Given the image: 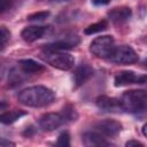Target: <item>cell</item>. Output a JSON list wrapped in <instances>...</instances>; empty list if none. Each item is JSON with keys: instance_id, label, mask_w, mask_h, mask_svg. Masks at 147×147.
<instances>
[{"instance_id": "7", "label": "cell", "mask_w": 147, "mask_h": 147, "mask_svg": "<svg viewBox=\"0 0 147 147\" xmlns=\"http://www.w3.org/2000/svg\"><path fill=\"white\" fill-rule=\"evenodd\" d=\"M114 83H115V86H117V87L132 85V84H145L146 76L137 75L133 71H121L115 76Z\"/></svg>"}, {"instance_id": "20", "label": "cell", "mask_w": 147, "mask_h": 147, "mask_svg": "<svg viewBox=\"0 0 147 147\" xmlns=\"http://www.w3.org/2000/svg\"><path fill=\"white\" fill-rule=\"evenodd\" d=\"M62 116L64 118L65 122H70V121H75L77 118V114H76V110L71 107V106H67L63 108L62 110Z\"/></svg>"}, {"instance_id": "29", "label": "cell", "mask_w": 147, "mask_h": 147, "mask_svg": "<svg viewBox=\"0 0 147 147\" xmlns=\"http://www.w3.org/2000/svg\"><path fill=\"white\" fill-rule=\"evenodd\" d=\"M17 1H20V0H16V2H17Z\"/></svg>"}, {"instance_id": "2", "label": "cell", "mask_w": 147, "mask_h": 147, "mask_svg": "<svg viewBox=\"0 0 147 147\" xmlns=\"http://www.w3.org/2000/svg\"><path fill=\"white\" fill-rule=\"evenodd\" d=\"M123 111L132 114H144L147 107L146 92L144 90H131L123 93L119 99Z\"/></svg>"}, {"instance_id": "8", "label": "cell", "mask_w": 147, "mask_h": 147, "mask_svg": "<svg viewBox=\"0 0 147 147\" xmlns=\"http://www.w3.org/2000/svg\"><path fill=\"white\" fill-rule=\"evenodd\" d=\"M94 130L101 133L106 138H113L121 132L122 124L114 119H105V121L98 122L94 125Z\"/></svg>"}, {"instance_id": "11", "label": "cell", "mask_w": 147, "mask_h": 147, "mask_svg": "<svg viewBox=\"0 0 147 147\" xmlns=\"http://www.w3.org/2000/svg\"><path fill=\"white\" fill-rule=\"evenodd\" d=\"M47 30H48L47 26H40V25L26 26L22 30L21 37L26 42H33V41L42 38L47 33Z\"/></svg>"}, {"instance_id": "25", "label": "cell", "mask_w": 147, "mask_h": 147, "mask_svg": "<svg viewBox=\"0 0 147 147\" xmlns=\"http://www.w3.org/2000/svg\"><path fill=\"white\" fill-rule=\"evenodd\" d=\"M94 6H106L110 2V0H92Z\"/></svg>"}, {"instance_id": "14", "label": "cell", "mask_w": 147, "mask_h": 147, "mask_svg": "<svg viewBox=\"0 0 147 147\" xmlns=\"http://www.w3.org/2000/svg\"><path fill=\"white\" fill-rule=\"evenodd\" d=\"M92 76H93V69H92L88 64L82 63V64L76 69L75 75H74V82H75L76 87L82 86L83 84H85Z\"/></svg>"}, {"instance_id": "9", "label": "cell", "mask_w": 147, "mask_h": 147, "mask_svg": "<svg viewBox=\"0 0 147 147\" xmlns=\"http://www.w3.org/2000/svg\"><path fill=\"white\" fill-rule=\"evenodd\" d=\"M79 44V38L77 34L74 33H69L65 34L64 37L57 39L56 41L48 44L44 47V49H54V51H67L70 48L76 47Z\"/></svg>"}, {"instance_id": "5", "label": "cell", "mask_w": 147, "mask_h": 147, "mask_svg": "<svg viewBox=\"0 0 147 147\" xmlns=\"http://www.w3.org/2000/svg\"><path fill=\"white\" fill-rule=\"evenodd\" d=\"M108 60L114 63H117V64H133V63L138 62L139 57L131 46L121 45V46L114 47Z\"/></svg>"}, {"instance_id": "18", "label": "cell", "mask_w": 147, "mask_h": 147, "mask_svg": "<svg viewBox=\"0 0 147 147\" xmlns=\"http://www.w3.org/2000/svg\"><path fill=\"white\" fill-rule=\"evenodd\" d=\"M108 26V23L106 20H102V21H99L96 23H93L91 25H88L86 29H85V33L86 34H93V33H98V32H101L103 30H106Z\"/></svg>"}, {"instance_id": "4", "label": "cell", "mask_w": 147, "mask_h": 147, "mask_svg": "<svg viewBox=\"0 0 147 147\" xmlns=\"http://www.w3.org/2000/svg\"><path fill=\"white\" fill-rule=\"evenodd\" d=\"M115 47V40L111 36H100L92 40L90 45V52L99 59H107L111 54Z\"/></svg>"}, {"instance_id": "13", "label": "cell", "mask_w": 147, "mask_h": 147, "mask_svg": "<svg viewBox=\"0 0 147 147\" xmlns=\"http://www.w3.org/2000/svg\"><path fill=\"white\" fill-rule=\"evenodd\" d=\"M131 9L129 7H116L108 11V17L114 24H123L131 17Z\"/></svg>"}, {"instance_id": "3", "label": "cell", "mask_w": 147, "mask_h": 147, "mask_svg": "<svg viewBox=\"0 0 147 147\" xmlns=\"http://www.w3.org/2000/svg\"><path fill=\"white\" fill-rule=\"evenodd\" d=\"M42 59L52 67L60 70H70L75 67V57L65 51L44 49Z\"/></svg>"}, {"instance_id": "12", "label": "cell", "mask_w": 147, "mask_h": 147, "mask_svg": "<svg viewBox=\"0 0 147 147\" xmlns=\"http://www.w3.org/2000/svg\"><path fill=\"white\" fill-rule=\"evenodd\" d=\"M83 144L85 146H109L110 142L107 140L106 137H103L101 133L96 132L95 130L87 131L82 137Z\"/></svg>"}, {"instance_id": "15", "label": "cell", "mask_w": 147, "mask_h": 147, "mask_svg": "<svg viewBox=\"0 0 147 147\" xmlns=\"http://www.w3.org/2000/svg\"><path fill=\"white\" fill-rule=\"evenodd\" d=\"M24 115L25 113L22 110H8L6 105H0V123L11 124Z\"/></svg>"}, {"instance_id": "22", "label": "cell", "mask_w": 147, "mask_h": 147, "mask_svg": "<svg viewBox=\"0 0 147 147\" xmlns=\"http://www.w3.org/2000/svg\"><path fill=\"white\" fill-rule=\"evenodd\" d=\"M59 146H70V136L68 132H62L59 138H57V142H56Z\"/></svg>"}, {"instance_id": "26", "label": "cell", "mask_w": 147, "mask_h": 147, "mask_svg": "<svg viewBox=\"0 0 147 147\" xmlns=\"http://www.w3.org/2000/svg\"><path fill=\"white\" fill-rule=\"evenodd\" d=\"M125 146L127 147H131V146H144V144H141L140 141H137V140H130L125 144Z\"/></svg>"}, {"instance_id": "6", "label": "cell", "mask_w": 147, "mask_h": 147, "mask_svg": "<svg viewBox=\"0 0 147 147\" xmlns=\"http://www.w3.org/2000/svg\"><path fill=\"white\" fill-rule=\"evenodd\" d=\"M64 123H65V121H64L62 114H59V113H47V114H44L39 118V122H38L39 127L42 131H46V132L54 131L55 129L60 127Z\"/></svg>"}, {"instance_id": "10", "label": "cell", "mask_w": 147, "mask_h": 147, "mask_svg": "<svg viewBox=\"0 0 147 147\" xmlns=\"http://www.w3.org/2000/svg\"><path fill=\"white\" fill-rule=\"evenodd\" d=\"M96 106L100 110L105 113H122L123 111L119 99L109 98L106 95H101L96 99Z\"/></svg>"}, {"instance_id": "24", "label": "cell", "mask_w": 147, "mask_h": 147, "mask_svg": "<svg viewBox=\"0 0 147 147\" xmlns=\"http://www.w3.org/2000/svg\"><path fill=\"white\" fill-rule=\"evenodd\" d=\"M15 144L11 142L10 140H7L5 138H0V147H5V146H14Z\"/></svg>"}, {"instance_id": "1", "label": "cell", "mask_w": 147, "mask_h": 147, "mask_svg": "<svg viewBox=\"0 0 147 147\" xmlns=\"http://www.w3.org/2000/svg\"><path fill=\"white\" fill-rule=\"evenodd\" d=\"M17 100L23 106L32 107V108H41L54 102L55 93L46 86L37 85L21 91L17 95Z\"/></svg>"}, {"instance_id": "27", "label": "cell", "mask_w": 147, "mask_h": 147, "mask_svg": "<svg viewBox=\"0 0 147 147\" xmlns=\"http://www.w3.org/2000/svg\"><path fill=\"white\" fill-rule=\"evenodd\" d=\"M41 1L46 3H61V2H67L70 0H41Z\"/></svg>"}, {"instance_id": "19", "label": "cell", "mask_w": 147, "mask_h": 147, "mask_svg": "<svg viewBox=\"0 0 147 147\" xmlns=\"http://www.w3.org/2000/svg\"><path fill=\"white\" fill-rule=\"evenodd\" d=\"M10 40V31L6 26H0V51H2Z\"/></svg>"}, {"instance_id": "28", "label": "cell", "mask_w": 147, "mask_h": 147, "mask_svg": "<svg viewBox=\"0 0 147 147\" xmlns=\"http://www.w3.org/2000/svg\"><path fill=\"white\" fill-rule=\"evenodd\" d=\"M3 74H5V67L2 64H0V80L2 79L3 77Z\"/></svg>"}, {"instance_id": "23", "label": "cell", "mask_w": 147, "mask_h": 147, "mask_svg": "<svg viewBox=\"0 0 147 147\" xmlns=\"http://www.w3.org/2000/svg\"><path fill=\"white\" fill-rule=\"evenodd\" d=\"M48 16H49L48 11H38V13H34V14L30 15L28 17V20H30V21H42Z\"/></svg>"}, {"instance_id": "21", "label": "cell", "mask_w": 147, "mask_h": 147, "mask_svg": "<svg viewBox=\"0 0 147 147\" xmlns=\"http://www.w3.org/2000/svg\"><path fill=\"white\" fill-rule=\"evenodd\" d=\"M16 3V0H0V15L10 10Z\"/></svg>"}, {"instance_id": "17", "label": "cell", "mask_w": 147, "mask_h": 147, "mask_svg": "<svg viewBox=\"0 0 147 147\" xmlns=\"http://www.w3.org/2000/svg\"><path fill=\"white\" fill-rule=\"evenodd\" d=\"M26 78H28V75L25 72H23L18 67H15L9 71L8 84H9V86H17V85L22 84Z\"/></svg>"}, {"instance_id": "16", "label": "cell", "mask_w": 147, "mask_h": 147, "mask_svg": "<svg viewBox=\"0 0 147 147\" xmlns=\"http://www.w3.org/2000/svg\"><path fill=\"white\" fill-rule=\"evenodd\" d=\"M23 72H25L28 76L30 75H36V74H39L41 71H44V65L38 63L37 61L34 60H31V59H24V60H21L18 62V65H17Z\"/></svg>"}]
</instances>
